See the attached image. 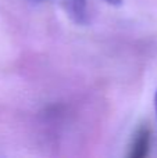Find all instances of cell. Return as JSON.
Here are the masks:
<instances>
[{"instance_id":"277c9868","label":"cell","mask_w":157,"mask_h":158,"mask_svg":"<svg viewBox=\"0 0 157 158\" xmlns=\"http://www.w3.org/2000/svg\"><path fill=\"white\" fill-rule=\"evenodd\" d=\"M155 106H156V112H157V93H156V98H155Z\"/></svg>"},{"instance_id":"3957f363","label":"cell","mask_w":157,"mask_h":158,"mask_svg":"<svg viewBox=\"0 0 157 158\" xmlns=\"http://www.w3.org/2000/svg\"><path fill=\"white\" fill-rule=\"evenodd\" d=\"M107 2L111 4H118V3H121V0H107Z\"/></svg>"},{"instance_id":"7a4b0ae2","label":"cell","mask_w":157,"mask_h":158,"mask_svg":"<svg viewBox=\"0 0 157 158\" xmlns=\"http://www.w3.org/2000/svg\"><path fill=\"white\" fill-rule=\"evenodd\" d=\"M147 147H149V132L143 129L136 135L135 140H134L131 157H143L147 153Z\"/></svg>"},{"instance_id":"6da1fadb","label":"cell","mask_w":157,"mask_h":158,"mask_svg":"<svg viewBox=\"0 0 157 158\" xmlns=\"http://www.w3.org/2000/svg\"><path fill=\"white\" fill-rule=\"evenodd\" d=\"M64 7L74 21L83 24L86 21V4L85 0H63Z\"/></svg>"}]
</instances>
